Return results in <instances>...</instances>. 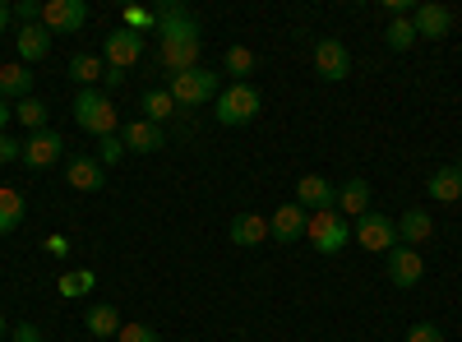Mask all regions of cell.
<instances>
[{"mask_svg":"<svg viewBox=\"0 0 462 342\" xmlns=\"http://www.w3.org/2000/svg\"><path fill=\"white\" fill-rule=\"evenodd\" d=\"M199 51H204L199 19L185 5H176V0H167V5L158 10V65L167 74L199 69Z\"/></svg>","mask_w":462,"mask_h":342,"instance_id":"cell-1","label":"cell"},{"mask_svg":"<svg viewBox=\"0 0 462 342\" xmlns=\"http://www.w3.org/2000/svg\"><path fill=\"white\" fill-rule=\"evenodd\" d=\"M69 116H74V125H79L84 134H97V139L121 130V111H116V102L106 93H97V88H79V93H74Z\"/></svg>","mask_w":462,"mask_h":342,"instance_id":"cell-2","label":"cell"},{"mask_svg":"<svg viewBox=\"0 0 462 342\" xmlns=\"http://www.w3.org/2000/svg\"><path fill=\"white\" fill-rule=\"evenodd\" d=\"M167 88H171V97H176L180 111H195V106H204V102H217V93H222V74H213V69L199 65V69L171 74Z\"/></svg>","mask_w":462,"mask_h":342,"instance_id":"cell-3","label":"cell"},{"mask_svg":"<svg viewBox=\"0 0 462 342\" xmlns=\"http://www.w3.org/2000/svg\"><path fill=\"white\" fill-rule=\"evenodd\" d=\"M213 106H217V111H213L217 125H250V121L259 116L263 97H259V88L245 79V84H231V88H222Z\"/></svg>","mask_w":462,"mask_h":342,"instance_id":"cell-4","label":"cell"},{"mask_svg":"<svg viewBox=\"0 0 462 342\" xmlns=\"http://www.w3.org/2000/svg\"><path fill=\"white\" fill-rule=\"evenodd\" d=\"M305 241L315 245V254H342V245L352 241V222H346L337 208H328V213H310Z\"/></svg>","mask_w":462,"mask_h":342,"instance_id":"cell-5","label":"cell"},{"mask_svg":"<svg viewBox=\"0 0 462 342\" xmlns=\"http://www.w3.org/2000/svg\"><path fill=\"white\" fill-rule=\"evenodd\" d=\"M352 236H356L370 254H389V250L398 245V222L370 208L365 217H356V222H352Z\"/></svg>","mask_w":462,"mask_h":342,"instance_id":"cell-6","label":"cell"},{"mask_svg":"<svg viewBox=\"0 0 462 342\" xmlns=\"http://www.w3.org/2000/svg\"><path fill=\"white\" fill-rule=\"evenodd\" d=\"M102 60H106V69H121V74H125L130 65H139V60H143V32H130V28L106 32Z\"/></svg>","mask_w":462,"mask_h":342,"instance_id":"cell-7","label":"cell"},{"mask_svg":"<svg viewBox=\"0 0 462 342\" xmlns=\"http://www.w3.org/2000/svg\"><path fill=\"white\" fill-rule=\"evenodd\" d=\"M84 23H88V5H84V0H47V5H42V28L47 32L69 37V32H84Z\"/></svg>","mask_w":462,"mask_h":342,"instance_id":"cell-8","label":"cell"},{"mask_svg":"<svg viewBox=\"0 0 462 342\" xmlns=\"http://www.w3.org/2000/svg\"><path fill=\"white\" fill-rule=\"evenodd\" d=\"M315 74L324 84H342L352 74V51H346L337 37H319L315 42Z\"/></svg>","mask_w":462,"mask_h":342,"instance_id":"cell-9","label":"cell"},{"mask_svg":"<svg viewBox=\"0 0 462 342\" xmlns=\"http://www.w3.org/2000/svg\"><path fill=\"white\" fill-rule=\"evenodd\" d=\"M60 158H65V139H60V130H37V134L23 139V167L47 171V167L60 162Z\"/></svg>","mask_w":462,"mask_h":342,"instance_id":"cell-10","label":"cell"},{"mask_svg":"<svg viewBox=\"0 0 462 342\" xmlns=\"http://www.w3.org/2000/svg\"><path fill=\"white\" fill-rule=\"evenodd\" d=\"M383 269H389L393 287H416L420 278H426V259H420L411 245H393L389 254H383Z\"/></svg>","mask_w":462,"mask_h":342,"instance_id":"cell-11","label":"cell"},{"mask_svg":"<svg viewBox=\"0 0 462 342\" xmlns=\"http://www.w3.org/2000/svg\"><path fill=\"white\" fill-rule=\"evenodd\" d=\"M296 204L305 213H328V208H337V185L324 180V176H300L296 180Z\"/></svg>","mask_w":462,"mask_h":342,"instance_id":"cell-12","label":"cell"},{"mask_svg":"<svg viewBox=\"0 0 462 342\" xmlns=\"http://www.w3.org/2000/svg\"><path fill=\"white\" fill-rule=\"evenodd\" d=\"M305 226H310V213H305V208L291 199V204H282L273 217H268V236L282 241V245H291V241L305 236Z\"/></svg>","mask_w":462,"mask_h":342,"instance_id":"cell-13","label":"cell"},{"mask_svg":"<svg viewBox=\"0 0 462 342\" xmlns=\"http://www.w3.org/2000/svg\"><path fill=\"white\" fill-rule=\"evenodd\" d=\"M121 143H125V153H158V148H167V134H162V125L139 116V121L121 125Z\"/></svg>","mask_w":462,"mask_h":342,"instance_id":"cell-14","label":"cell"},{"mask_svg":"<svg viewBox=\"0 0 462 342\" xmlns=\"http://www.w3.org/2000/svg\"><path fill=\"white\" fill-rule=\"evenodd\" d=\"M65 180L79 189V195H97V189L106 185V167H102L97 158L79 153V158H69V162H65Z\"/></svg>","mask_w":462,"mask_h":342,"instance_id":"cell-15","label":"cell"},{"mask_svg":"<svg viewBox=\"0 0 462 342\" xmlns=\"http://www.w3.org/2000/svg\"><path fill=\"white\" fill-rule=\"evenodd\" d=\"M411 28H416V37H448L453 32V10L439 5V0H426V5L411 10Z\"/></svg>","mask_w":462,"mask_h":342,"instance_id":"cell-16","label":"cell"},{"mask_svg":"<svg viewBox=\"0 0 462 342\" xmlns=\"http://www.w3.org/2000/svg\"><path fill=\"white\" fill-rule=\"evenodd\" d=\"M370 195H374V185L365 180V176H352V180H342L337 185V213L342 217H365L370 213Z\"/></svg>","mask_w":462,"mask_h":342,"instance_id":"cell-17","label":"cell"},{"mask_svg":"<svg viewBox=\"0 0 462 342\" xmlns=\"http://www.w3.org/2000/svg\"><path fill=\"white\" fill-rule=\"evenodd\" d=\"M84 328H88L97 342H111V337H121L125 319H121V310H116V306L97 300V306H88V310H84Z\"/></svg>","mask_w":462,"mask_h":342,"instance_id":"cell-18","label":"cell"},{"mask_svg":"<svg viewBox=\"0 0 462 342\" xmlns=\"http://www.w3.org/2000/svg\"><path fill=\"white\" fill-rule=\"evenodd\" d=\"M14 47H19V60L23 65H37V60L51 56V32L42 23H28V28L14 32Z\"/></svg>","mask_w":462,"mask_h":342,"instance_id":"cell-19","label":"cell"},{"mask_svg":"<svg viewBox=\"0 0 462 342\" xmlns=\"http://www.w3.org/2000/svg\"><path fill=\"white\" fill-rule=\"evenodd\" d=\"M23 213H28V204H23V195L14 185H0V236H14L19 226H23Z\"/></svg>","mask_w":462,"mask_h":342,"instance_id":"cell-20","label":"cell"},{"mask_svg":"<svg viewBox=\"0 0 462 342\" xmlns=\"http://www.w3.org/2000/svg\"><path fill=\"white\" fill-rule=\"evenodd\" d=\"M430 232H435V217L430 213H420V208H407L402 217H398V241L402 245H420V241H430Z\"/></svg>","mask_w":462,"mask_h":342,"instance_id":"cell-21","label":"cell"},{"mask_svg":"<svg viewBox=\"0 0 462 342\" xmlns=\"http://www.w3.org/2000/svg\"><path fill=\"white\" fill-rule=\"evenodd\" d=\"M259 241H268V217H259V213H236L231 217V245H259Z\"/></svg>","mask_w":462,"mask_h":342,"instance_id":"cell-22","label":"cell"},{"mask_svg":"<svg viewBox=\"0 0 462 342\" xmlns=\"http://www.w3.org/2000/svg\"><path fill=\"white\" fill-rule=\"evenodd\" d=\"M0 97H32V69L23 65V60H14V65H0Z\"/></svg>","mask_w":462,"mask_h":342,"instance_id":"cell-23","label":"cell"},{"mask_svg":"<svg viewBox=\"0 0 462 342\" xmlns=\"http://www.w3.org/2000/svg\"><path fill=\"white\" fill-rule=\"evenodd\" d=\"M426 195H430V199H439V204L462 199V171H457V167H439V171L426 180Z\"/></svg>","mask_w":462,"mask_h":342,"instance_id":"cell-24","label":"cell"},{"mask_svg":"<svg viewBox=\"0 0 462 342\" xmlns=\"http://www.w3.org/2000/svg\"><path fill=\"white\" fill-rule=\"evenodd\" d=\"M106 74V60L93 56V51H79V56H69V79L79 84V88H93L97 79Z\"/></svg>","mask_w":462,"mask_h":342,"instance_id":"cell-25","label":"cell"},{"mask_svg":"<svg viewBox=\"0 0 462 342\" xmlns=\"http://www.w3.org/2000/svg\"><path fill=\"white\" fill-rule=\"evenodd\" d=\"M176 97H171V88H148L143 93V121H152V125H162V121H171L176 116Z\"/></svg>","mask_w":462,"mask_h":342,"instance_id":"cell-26","label":"cell"},{"mask_svg":"<svg viewBox=\"0 0 462 342\" xmlns=\"http://www.w3.org/2000/svg\"><path fill=\"white\" fill-rule=\"evenodd\" d=\"M93 287H97V273H93V269H65V273L56 278V291L69 296V300H74V296H88Z\"/></svg>","mask_w":462,"mask_h":342,"instance_id":"cell-27","label":"cell"},{"mask_svg":"<svg viewBox=\"0 0 462 342\" xmlns=\"http://www.w3.org/2000/svg\"><path fill=\"white\" fill-rule=\"evenodd\" d=\"M222 69L231 74V84H245V74H254V51L250 47H226V56H222Z\"/></svg>","mask_w":462,"mask_h":342,"instance_id":"cell-28","label":"cell"},{"mask_svg":"<svg viewBox=\"0 0 462 342\" xmlns=\"http://www.w3.org/2000/svg\"><path fill=\"white\" fill-rule=\"evenodd\" d=\"M383 42H389L393 51L416 47V28H411V19H389V28H383Z\"/></svg>","mask_w":462,"mask_h":342,"instance_id":"cell-29","label":"cell"},{"mask_svg":"<svg viewBox=\"0 0 462 342\" xmlns=\"http://www.w3.org/2000/svg\"><path fill=\"white\" fill-rule=\"evenodd\" d=\"M14 116H19V121H23L32 134H37V130H51V125H47V106L37 102V97H23V102L14 106Z\"/></svg>","mask_w":462,"mask_h":342,"instance_id":"cell-30","label":"cell"},{"mask_svg":"<svg viewBox=\"0 0 462 342\" xmlns=\"http://www.w3.org/2000/svg\"><path fill=\"white\" fill-rule=\"evenodd\" d=\"M121 28H130V32L158 28V10H143V5H125V10H121Z\"/></svg>","mask_w":462,"mask_h":342,"instance_id":"cell-31","label":"cell"},{"mask_svg":"<svg viewBox=\"0 0 462 342\" xmlns=\"http://www.w3.org/2000/svg\"><path fill=\"white\" fill-rule=\"evenodd\" d=\"M121 153H125V143H121V134H106V139H97V162H102V167H111V162H121Z\"/></svg>","mask_w":462,"mask_h":342,"instance_id":"cell-32","label":"cell"},{"mask_svg":"<svg viewBox=\"0 0 462 342\" xmlns=\"http://www.w3.org/2000/svg\"><path fill=\"white\" fill-rule=\"evenodd\" d=\"M116 342H162V333L152 328V324H125Z\"/></svg>","mask_w":462,"mask_h":342,"instance_id":"cell-33","label":"cell"},{"mask_svg":"<svg viewBox=\"0 0 462 342\" xmlns=\"http://www.w3.org/2000/svg\"><path fill=\"white\" fill-rule=\"evenodd\" d=\"M14 19H19V28L42 23V0H19V5H14Z\"/></svg>","mask_w":462,"mask_h":342,"instance_id":"cell-34","label":"cell"},{"mask_svg":"<svg viewBox=\"0 0 462 342\" xmlns=\"http://www.w3.org/2000/svg\"><path fill=\"white\" fill-rule=\"evenodd\" d=\"M5 162H23V143L14 134H0V167Z\"/></svg>","mask_w":462,"mask_h":342,"instance_id":"cell-35","label":"cell"},{"mask_svg":"<svg viewBox=\"0 0 462 342\" xmlns=\"http://www.w3.org/2000/svg\"><path fill=\"white\" fill-rule=\"evenodd\" d=\"M407 342H444V333H439V324H411Z\"/></svg>","mask_w":462,"mask_h":342,"instance_id":"cell-36","label":"cell"},{"mask_svg":"<svg viewBox=\"0 0 462 342\" xmlns=\"http://www.w3.org/2000/svg\"><path fill=\"white\" fill-rule=\"evenodd\" d=\"M10 342H42V328L23 319V324H14V328H10Z\"/></svg>","mask_w":462,"mask_h":342,"instance_id":"cell-37","label":"cell"},{"mask_svg":"<svg viewBox=\"0 0 462 342\" xmlns=\"http://www.w3.org/2000/svg\"><path fill=\"white\" fill-rule=\"evenodd\" d=\"M47 254L65 259V254H69V241H65V236H47Z\"/></svg>","mask_w":462,"mask_h":342,"instance_id":"cell-38","label":"cell"},{"mask_svg":"<svg viewBox=\"0 0 462 342\" xmlns=\"http://www.w3.org/2000/svg\"><path fill=\"white\" fill-rule=\"evenodd\" d=\"M102 84H106V97H111L116 88H121V84H125V74H121V69H106V74H102Z\"/></svg>","mask_w":462,"mask_h":342,"instance_id":"cell-39","label":"cell"},{"mask_svg":"<svg viewBox=\"0 0 462 342\" xmlns=\"http://www.w3.org/2000/svg\"><path fill=\"white\" fill-rule=\"evenodd\" d=\"M10 116H14V106H10V97H0V134H5V125H10Z\"/></svg>","mask_w":462,"mask_h":342,"instance_id":"cell-40","label":"cell"},{"mask_svg":"<svg viewBox=\"0 0 462 342\" xmlns=\"http://www.w3.org/2000/svg\"><path fill=\"white\" fill-rule=\"evenodd\" d=\"M10 19H14V10H10V5H0V37H5V28H10Z\"/></svg>","mask_w":462,"mask_h":342,"instance_id":"cell-41","label":"cell"},{"mask_svg":"<svg viewBox=\"0 0 462 342\" xmlns=\"http://www.w3.org/2000/svg\"><path fill=\"white\" fill-rule=\"evenodd\" d=\"M10 333V324H5V315H0V337H5Z\"/></svg>","mask_w":462,"mask_h":342,"instance_id":"cell-42","label":"cell"},{"mask_svg":"<svg viewBox=\"0 0 462 342\" xmlns=\"http://www.w3.org/2000/svg\"><path fill=\"white\" fill-rule=\"evenodd\" d=\"M453 167H457V171H462V158H457V162H453Z\"/></svg>","mask_w":462,"mask_h":342,"instance_id":"cell-43","label":"cell"}]
</instances>
